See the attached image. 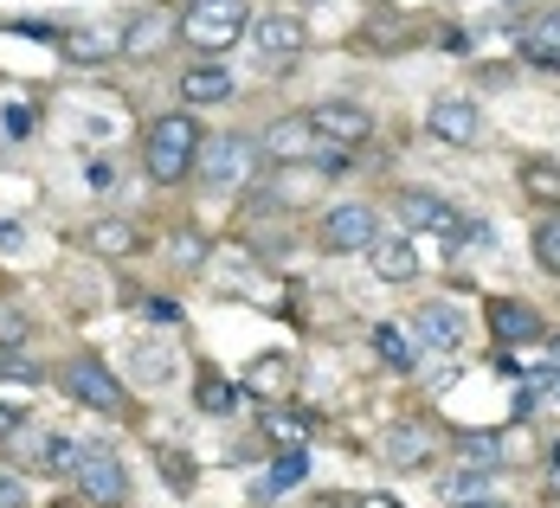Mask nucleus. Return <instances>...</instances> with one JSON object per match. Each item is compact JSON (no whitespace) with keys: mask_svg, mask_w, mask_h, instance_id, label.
I'll return each instance as SVG.
<instances>
[{"mask_svg":"<svg viewBox=\"0 0 560 508\" xmlns=\"http://www.w3.org/2000/svg\"><path fill=\"white\" fill-rule=\"evenodd\" d=\"M200 122L187 110L174 116H155L149 122V135H142V168H149V180H162V187H174V180H187L194 174V162H200Z\"/></svg>","mask_w":560,"mask_h":508,"instance_id":"nucleus-1","label":"nucleus"},{"mask_svg":"<svg viewBox=\"0 0 560 508\" xmlns=\"http://www.w3.org/2000/svg\"><path fill=\"white\" fill-rule=\"evenodd\" d=\"M245 26H252L245 0H187V13H180V39L200 58L232 52V46L245 39Z\"/></svg>","mask_w":560,"mask_h":508,"instance_id":"nucleus-2","label":"nucleus"},{"mask_svg":"<svg viewBox=\"0 0 560 508\" xmlns=\"http://www.w3.org/2000/svg\"><path fill=\"white\" fill-rule=\"evenodd\" d=\"M194 168L207 174L213 193H232V187H245V174L258 168V142L252 135H213V142H200Z\"/></svg>","mask_w":560,"mask_h":508,"instance_id":"nucleus-3","label":"nucleus"},{"mask_svg":"<svg viewBox=\"0 0 560 508\" xmlns=\"http://www.w3.org/2000/svg\"><path fill=\"white\" fill-rule=\"evenodd\" d=\"M71 476H78L84 503H97V508H122L129 503V470H122V457L104 451V445H84Z\"/></svg>","mask_w":560,"mask_h":508,"instance_id":"nucleus-4","label":"nucleus"},{"mask_svg":"<svg viewBox=\"0 0 560 508\" xmlns=\"http://www.w3.org/2000/svg\"><path fill=\"white\" fill-rule=\"evenodd\" d=\"M65 393L84 399L91 412H129V393H122V380H116L104 361H91V354L65 361Z\"/></svg>","mask_w":560,"mask_h":508,"instance_id":"nucleus-5","label":"nucleus"},{"mask_svg":"<svg viewBox=\"0 0 560 508\" xmlns=\"http://www.w3.org/2000/svg\"><path fill=\"white\" fill-rule=\"evenodd\" d=\"M310 129H316L323 142H336V149H354V142L374 135V110H368V104H341V97H329V104L310 110Z\"/></svg>","mask_w":560,"mask_h":508,"instance_id":"nucleus-6","label":"nucleus"},{"mask_svg":"<svg viewBox=\"0 0 560 508\" xmlns=\"http://www.w3.org/2000/svg\"><path fill=\"white\" fill-rule=\"evenodd\" d=\"M374 238H381V220H374V206H361V200L323 213V245H329V251H368Z\"/></svg>","mask_w":560,"mask_h":508,"instance_id":"nucleus-7","label":"nucleus"},{"mask_svg":"<svg viewBox=\"0 0 560 508\" xmlns=\"http://www.w3.org/2000/svg\"><path fill=\"white\" fill-rule=\"evenodd\" d=\"M316 149H323V135L310 129V116H283V122H271L258 135V155L265 162H310Z\"/></svg>","mask_w":560,"mask_h":508,"instance_id":"nucleus-8","label":"nucleus"},{"mask_svg":"<svg viewBox=\"0 0 560 508\" xmlns=\"http://www.w3.org/2000/svg\"><path fill=\"white\" fill-rule=\"evenodd\" d=\"M245 33H252V46L271 58V64H290V58L310 46V33H303V20H296V13H265V20H252Z\"/></svg>","mask_w":560,"mask_h":508,"instance_id":"nucleus-9","label":"nucleus"},{"mask_svg":"<svg viewBox=\"0 0 560 508\" xmlns=\"http://www.w3.org/2000/svg\"><path fill=\"white\" fill-rule=\"evenodd\" d=\"M399 226L406 232H445V238H457V213H451L445 200H439V193H425V187H406V193H399Z\"/></svg>","mask_w":560,"mask_h":508,"instance_id":"nucleus-10","label":"nucleus"},{"mask_svg":"<svg viewBox=\"0 0 560 508\" xmlns=\"http://www.w3.org/2000/svg\"><path fill=\"white\" fill-rule=\"evenodd\" d=\"M412 329H419V341H432V347H457L464 341V309L445 303V296H432V303L412 309Z\"/></svg>","mask_w":560,"mask_h":508,"instance_id":"nucleus-11","label":"nucleus"},{"mask_svg":"<svg viewBox=\"0 0 560 508\" xmlns=\"http://www.w3.org/2000/svg\"><path fill=\"white\" fill-rule=\"evenodd\" d=\"M425 129H432L439 142H451V149H464V142L477 135V104H470V97H439L432 116H425Z\"/></svg>","mask_w":560,"mask_h":508,"instance_id":"nucleus-12","label":"nucleus"},{"mask_svg":"<svg viewBox=\"0 0 560 508\" xmlns=\"http://www.w3.org/2000/svg\"><path fill=\"white\" fill-rule=\"evenodd\" d=\"M368 264H374V277L381 283H412L419 277V251H412V238H374V245H368Z\"/></svg>","mask_w":560,"mask_h":508,"instance_id":"nucleus-13","label":"nucleus"},{"mask_svg":"<svg viewBox=\"0 0 560 508\" xmlns=\"http://www.w3.org/2000/svg\"><path fill=\"white\" fill-rule=\"evenodd\" d=\"M490 329H497V341H509V347H528V341H541L548 329H541V316L528 309V303H490Z\"/></svg>","mask_w":560,"mask_h":508,"instance_id":"nucleus-14","label":"nucleus"},{"mask_svg":"<svg viewBox=\"0 0 560 508\" xmlns=\"http://www.w3.org/2000/svg\"><path fill=\"white\" fill-rule=\"evenodd\" d=\"M381 451H387L393 470H425V463H432V432H419V425H393Z\"/></svg>","mask_w":560,"mask_h":508,"instance_id":"nucleus-15","label":"nucleus"},{"mask_svg":"<svg viewBox=\"0 0 560 508\" xmlns=\"http://www.w3.org/2000/svg\"><path fill=\"white\" fill-rule=\"evenodd\" d=\"M522 58H535V64H560V7L535 13V20L522 26Z\"/></svg>","mask_w":560,"mask_h":508,"instance_id":"nucleus-16","label":"nucleus"},{"mask_svg":"<svg viewBox=\"0 0 560 508\" xmlns=\"http://www.w3.org/2000/svg\"><path fill=\"white\" fill-rule=\"evenodd\" d=\"M162 46H168V20H162V13L129 20V26H122V39H116V52H122V58H155Z\"/></svg>","mask_w":560,"mask_h":508,"instance_id":"nucleus-17","label":"nucleus"},{"mask_svg":"<svg viewBox=\"0 0 560 508\" xmlns=\"http://www.w3.org/2000/svg\"><path fill=\"white\" fill-rule=\"evenodd\" d=\"M180 97H187V104H225V97H232V71L213 64V58H207V64H194V71L180 78Z\"/></svg>","mask_w":560,"mask_h":508,"instance_id":"nucleus-18","label":"nucleus"},{"mask_svg":"<svg viewBox=\"0 0 560 508\" xmlns=\"http://www.w3.org/2000/svg\"><path fill=\"white\" fill-rule=\"evenodd\" d=\"M522 193H528L535 206H560V168L541 162V155H528V162H522Z\"/></svg>","mask_w":560,"mask_h":508,"instance_id":"nucleus-19","label":"nucleus"},{"mask_svg":"<svg viewBox=\"0 0 560 508\" xmlns=\"http://www.w3.org/2000/svg\"><path fill=\"white\" fill-rule=\"evenodd\" d=\"M110 52H116V39H104V33H65V58L71 64H104Z\"/></svg>","mask_w":560,"mask_h":508,"instance_id":"nucleus-20","label":"nucleus"},{"mask_svg":"<svg viewBox=\"0 0 560 508\" xmlns=\"http://www.w3.org/2000/svg\"><path fill=\"white\" fill-rule=\"evenodd\" d=\"M78 451H84V445H71V438H46V445H39V470H52V476H71V470H78Z\"/></svg>","mask_w":560,"mask_h":508,"instance_id":"nucleus-21","label":"nucleus"},{"mask_svg":"<svg viewBox=\"0 0 560 508\" xmlns=\"http://www.w3.org/2000/svg\"><path fill=\"white\" fill-rule=\"evenodd\" d=\"M374 347L387 354V367H399V374H406V367H419V347L399 335V329H374Z\"/></svg>","mask_w":560,"mask_h":508,"instance_id":"nucleus-22","label":"nucleus"},{"mask_svg":"<svg viewBox=\"0 0 560 508\" xmlns=\"http://www.w3.org/2000/svg\"><path fill=\"white\" fill-rule=\"evenodd\" d=\"M464 457H470V470H497V463H503V438H490V432H464Z\"/></svg>","mask_w":560,"mask_h":508,"instance_id":"nucleus-23","label":"nucleus"},{"mask_svg":"<svg viewBox=\"0 0 560 508\" xmlns=\"http://www.w3.org/2000/svg\"><path fill=\"white\" fill-rule=\"evenodd\" d=\"M535 258H541V271H560V213L535 226Z\"/></svg>","mask_w":560,"mask_h":508,"instance_id":"nucleus-24","label":"nucleus"},{"mask_svg":"<svg viewBox=\"0 0 560 508\" xmlns=\"http://www.w3.org/2000/svg\"><path fill=\"white\" fill-rule=\"evenodd\" d=\"M303 476H310V457L303 451H283L278 463H271V489H296Z\"/></svg>","mask_w":560,"mask_h":508,"instance_id":"nucleus-25","label":"nucleus"},{"mask_svg":"<svg viewBox=\"0 0 560 508\" xmlns=\"http://www.w3.org/2000/svg\"><path fill=\"white\" fill-rule=\"evenodd\" d=\"M91 245H97V251H110V258H122V251L136 245V232H129V226H116V220H110V226H97V232H91Z\"/></svg>","mask_w":560,"mask_h":508,"instance_id":"nucleus-26","label":"nucleus"},{"mask_svg":"<svg viewBox=\"0 0 560 508\" xmlns=\"http://www.w3.org/2000/svg\"><path fill=\"white\" fill-rule=\"evenodd\" d=\"M399 39H406L399 20H368V26H361V46H399Z\"/></svg>","mask_w":560,"mask_h":508,"instance_id":"nucleus-27","label":"nucleus"},{"mask_svg":"<svg viewBox=\"0 0 560 508\" xmlns=\"http://www.w3.org/2000/svg\"><path fill=\"white\" fill-rule=\"evenodd\" d=\"M200 412H232V387L207 374V380H200Z\"/></svg>","mask_w":560,"mask_h":508,"instance_id":"nucleus-28","label":"nucleus"},{"mask_svg":"<svg viewBox=\"0 0 560 508\" xmlns=\"http://www.w3.org/2000/svg\"><path fill=\"white\" fill-rule=\"evenodd\" d=\"M451 496L457 503H483V470H457L451 476Z\"/></svg>","mask_w":560,"mask_h":508,"instance_id":"nucleus-29","label":"nucleus"},{"mask_svg":"<svg viewBox=\"0 0 560 508\" xmlns=\"http://www.w3.org/2000/svg\"><path fill=\"white\" fill-rule=\"evenodd\" d=\"M142 380H149V387H168L174 380V354H142Z\"/></svg>","mask_w":560,"mask_h":508,"instance_id":"nucleus-30","label":"nucleus"},{"mask_svg":"<svg viewBox=\"0 0 560 508\" xmlns=\"http://www.w3.org/2000/svg\"><path fill=\"white\" fill-rule=\"evenodd\" d=\"M0 341H7V347H20V341H26V316H20L13 303H0Z\"/></svg>","mask_w":560,"mask_h":508,"instance_id":"nucleus-31","label":"nucleus"},{"mask_svg":"<svg viewBox=\"0 0 560 508\" xmlns=\"http://www.w3.org/2000/svg\"><path fill=\"white\" fill-rule=\"evenodd\" d=\"M283 380H290L283 354H265V367H252V387H283Z\"/></svg>","mask_w":560,"mask_h":508,"instance_id":"nucleus-32","label":"nucleus"},{"mask_svg":"<svg viewBox=\"0 0 560 508\" xmlns=\"http://www.w3.org/2000/svg\"><path fill=\"white\" fill-rule=\"evenodd\" d=\"M265 432L290 445V438H303V432H310V418H283V412H271V418H265Z\"/></svg>","mask_w":560,"mask_h":508,"instance_id":"nucleus-33","label":"nucleus"},{"mask_svg":"<svg viewBox=\"0 0 560 508\" xmlns=\"http://www.w3.org/2000/svg\"><path fill=\"white\" fill-rule=\"evenodd\" d=\"M0 508H26V483L7 476V470H0Z\"/></svg>","mask_w":560,"mask_h":508,"instance_id":"nucleus-34","label":"nucleus"},{"mask_svg":"<svg viewBox=\"0 0 560 508\" xmlns=\"http://www.w3.org/2000/svg\"><path fill=\"white\" fill-rule=\"evenodd\" d=\"M26 425V405H13V399H0V438H13Z\"/></svg>","mask_w":560,"mask_h":508,"instance_id":"nucleus-35","label":"nucleus"},{"mask_svg":"<svg viewBox=\"0 0 560 508\" xmlns=\"http://www.w3.org/2000/svg\"><path fill=\"white\" fill-rule=\"evenodd\" d=\"M0 374H13V380H39V367L20 361V354H0Z\"/></svg>","mask_w":560,"mask_h":508,"instance_id":"nucleus-36","label":"nucleus"},{"mask_svg":"<svg viewBox=\"0 0 560 508\" xmlns=\"http://www.w3.org/2000/svg\"><path fill=\"white\" fill-rule=\"evenodd\" d=\"M142 316H149V322H174V316H180V309H174L168 296H149V309H142Z\"/></svg>","mask_w":560,"mask_h":508,"instance_id":"nucleus-37","label":"nucleus"},{"mask_svg":"<svg viewBox=\"0 0 560 508\" xmlns=\"http://www.w3.org/2000/svg\"><path fill=\"white\" fill-rule=\"evenodd\" d=\"M548 489L560 496V445H555V463H548Z\"/></svg>","mask_w":560,"mask_h":508,"instance_id":"nucleus-38","label":"nucleus"},{"mask_svg":"<svg viewBox=\"0 0 560 508\" xmlns=\"http://www.w3.org/2000/svg\"><path fill=\"white\" fill-rule=\"evenodd\" d=\"M0 245H20V226H0Z\"/></svg>","mask_w":560,"mask_h":508,"instance_id":"nucleus-39","label":"nucleus"},{"mask_svg":"<svg viewBox=\"0 0 560 508\" xmlns=\"http://www.w3.org/2000/svg\"><path fill=\"white\" fill-rule=\"evenodd\" d=\"M361 508H393V503H387V496H368V503H361Z\"/></svg>","mask_w":560,"mask_h":508,"instance_id":"nucleus-40","label":"nucleus"},{"mask_svg":"<svg viewBox=\"0 0 560 508\" xmlns=\"http://www.w3.org/2000/svg\"><path fill=\"white\" fill-rule=\"evenodd\" d=\"M457 508H509V503H457Z\"/></svg>","mask_w":560,"mask_h":508,"instance_id":"nucleus-41","label":"nucleus"},{"mask_svg":"<svg viewBox=\"0 0 560 508\" xmlns=\"http://www.w3.org/2000/svg\"><path fill=\"white\" fill-rule=\"evenodd\" d=\"M555 354H560V329H555Z\"/></svg>","mask_w":560,"mask_h":508,"instance_id":"nucleus-42","label":"nucleus"},{"mask_svg":"<svg viewBox=\"0 0 560 508\" xmlns=\"http://www.w3.org/2000/svg\"><path fill=\"white\" fill-rule=\"evenodd\" d=\"M555 393H560V374H555Z\"/></svg>","mask_w":560,"mask_h":508,"instance_id":"nucleus-43","label":"nucleus"}]
</instances>
